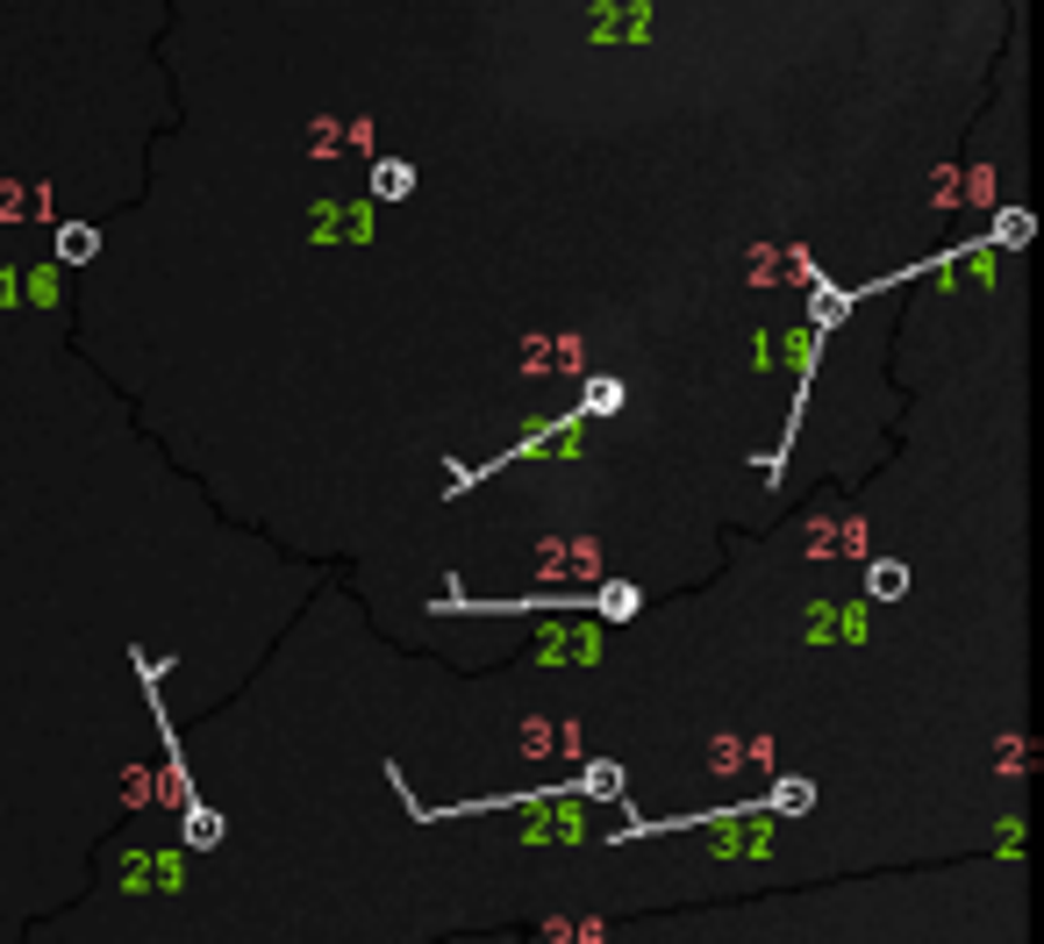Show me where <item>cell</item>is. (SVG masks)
Returning <instances> with one entry per match:
<instances>
[]
</instances>
